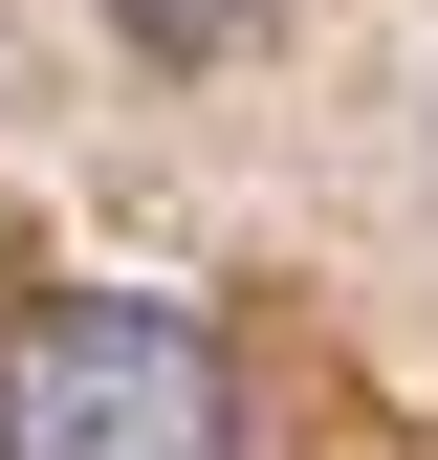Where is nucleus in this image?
Masks as SVG:
<instances>
[{
	"instance_id": "obj_2",
	"label": "nucleus",
	"mask_w": 438,
	"mask_h": 460,
	"mask_svg": "<svg viewBox=\"0 0 438 460\" xmlns=\"http://www.w3.org/2000/svg\"><path fill=\"white\" fill-rule=\"evenodd\" d=\"M263 22H285V0H110V44H132V66H241Z\"/></svg>"
},
{
	"instance_id": "obj_1",
	"label": "nucleus",
	"mask_w": 438,
	"mask_h": 460,
	"mask_svg": "<svg viewBox=\"0 0 438 460\" xmlns=\"http://www.w3.org/2000/svg\"><path fill=\"white\" fill-rule=\"evenodd\" d=\"M0 460H241V373L176 285H44L0 307Z\"/></svg>"
}]
</instances>
